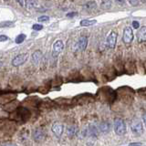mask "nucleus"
<instances>
[{
  "instance_id": "nucleus-10",
  "label": "nucleus",
  "mask_w": 146,
  "mask_h": 146,
  "mask_svg": "<svg viewBox=\"0 0 146 146\" xmlns=\"http://www.w3.org/2000/svg\"><path fill=\"white\" fill-rule=\"evenodd\" d=\"M42 56L43 54L41 52V50H36L31 55V62L32 64H34L35 66H38L39 61L41 60V58H42Z\"/></svg>"
},
{
  "instance_id": "nucleus-20",
  "label": "nucleus",
  "mask_w": 146,
  "mask_h": 146,
  "mask_svg": "<svg viewBox=\"0 0 146 146\" xmlns=\"http://www.w3.org/2000/svg\"><path fill=\"white\" fill-rule=\"evenodd\" d=\"M38 22H48L49 20V17L48 16H40L38 18Z\"/></svg>"
},
{
  "instance_id": "nucleus-8",
  "label": "nucleus",
  "mask_w": 146,
  "mask_h": 146,
  "mask_svg": "<svg viewBox=\"0 0 146 146\" xmlns=\"http://www.w3.org/2000/svg\"><path fill=\"white\" fill-rule=\"evenodd\" d=\"M100 128L97 127L94 124H90L89 127H88V130L85 131V133L90 136V137H92V138H96V137H98L99 133H100Z\"/></svg>"
},
{
  "instance_id": "nucleus-16",
  "label": "nucleus",
  "mask_w": 146,
  "mask_h": 146,
  "mask_svg": "<svg viewBox=\"0 0 146 146\" xmlns=\"http://www.w3.org/2000/svg\"><path fill=\"white\" fill-rule=\"evenodd\" d=\"M27 38V36L25 34H20V35H18L17 38H15V42L16 44H21L23 41H24Z\"/></svg>"
},
{
  "instance_id": "nucleus-21",
  "label": "nucleus",
  "mask_w": 146,
  "mask_h": 146,
  "mask_svg": "<svg viewBox=\"0 0 146 146\" xmlns=\"http://www.w3.org/2000/svg\"><path fill=\"white\" fill-rule=\"evenodd\" d=\"M32 29H33V30H35V31H39L43 29V26L41 24H35V25H33V27H32Z\"/></svg>"
},
{
  "instance_id": "nucleus-7",
  "label": "nucleus",
  "mask_w": 146,
  "mask_h": 146,
  "mask_svg": "<svg viewBox=\"0 0 146 146\" xmlns=\"http://www.w3.org/2000/svg\"><path fill=\"white\" fill-rule=\"evenodd\" d=\"M116 42H117V33L112 31L109 34L107 38V45L109 48L113 49L116 46Z\"/></svg>"
},
{
  "instance_id": "nucleus-18",
  "label": "nucleus",
  "mask_w": 146,
  "mask_h": 146,
  "mask_svg": "<svg viewBox=\"0 0 146 146\" xmlns=\"http://www.w3.org/2000/svg\"><path fill=\"white\" fill-rule=\"evenodd\" d=\"M26 7H29V8H33V7H36V6H38V2L36 1H27L26 2Z\"/></svg>"
},
{
  "instance_id": "nucleus-12",
  "label": "nucleus",
  "mask_w": 146,
  "mask_h": 146,
  "mask_svg": "<svg viewBox=\"0 0 146 146\" xmlns=\"http://www.w3.org/2000/svg\"><path fill=\"white\" fill-rule=\"evenodd\" d=\"M137 40L139 43L146 42V27H141L137 32Z\"/></svg>"
},
{
  "instance_id": "nucleus-2",
  "label": "nucleus",
  "mask_w": 146,
  "mask_h": 146,
  "mask_svg": "<svg viewBox=\"0 0 146 146\" xmlns=\"http://www.w3.org/2000/svg\"><path fill=\"white\" fill-rule=\"evenodd\" d=\"M131 130L135 135H141L143 132V124L140 120L135 119L131 123Z\"/></svg>"
},
{
  "instance_id": "nucleus-14",
  "label": "nucleus",
  "mask_w": 146,
  "mask_h": 146,
  "mask_svg": "<svg viewBox=\"0 0 146 146\" xmlns=\"http://www.w3.org/2000/svg\"><path fill=\"white\" fill-rule=\"evenodd\" d=\"M97 21L96 20H89V19H83L80 21V26L82 27H90V26H92L94 24H96Z\"/></svg>"
},
{
  "instance_id": "nucleus-15",
  "label": "nucleus",
  "mask_w": 146,
  "mask_h": 146,
  "mask_svg": "<svg viewBox=\"0 0 146 146\" xmlns=\"http://www.w3.org/2000/svg\"><path fill=\"white\" fill-rule=\"evenodd\" d=\"M68 134L70 136H75L78 133V128L75 126H70L68 128Z\"/></svg>"
},
{
  "instance_id": "nucleus-19",
  "label": "nucleus",
  "mask_w": 146,
  "mask_h": 146,
  "mask_svg": "<svg viewBox=\"0 0 146 146\" xmlns=\"http://www.w3.org/2000/svg\"><path fill=\"white\" fill-rule=\"evenodd\" d=\"M94 7H96L95 2H88L84 5V8H86V9H92Z\"/></svg>"
},
{
  "instance_id": "nucleus-23",
  "label": "nucleus",
  "mask_w": 146,
  "mask_h": 146,
  "mask_svg": "<svg viewBox=\"0 0 146 146\" xmlns=\"http://www.w3.org/2000/svg\"><path fill=\"white\" fill-rule=\"evenodd\" d=\"M132 27H133L134 29H138L140 27V24L138 21H133L132 22Z\"/></svg>"
},
{
  "instance_id": "nucleus-5",
  "label": "nucleus",
  "mask_w": 146,
  "mask_h": 146,
  "mask_svg": "<svg viewBox=\"0 0 146 146\" xmlns=\"http://www.w3.org/2000/svg\"><path fill=\"white\" fill-rule=\"evenodd\" d=\"M63 48H64V44L62 40L58 39L57 41H55V43L53 45V49H52V58H58V56L61 53Z\"/></svg>"
},
{
  "instance_id": "nucleus-25",
  "label": "nucleus",
  "mask_w": 146,
  "mask_h": 146,
  "mask_svg": "<svg viewBox=\"0 0 146 146\" xmlns=\"http://www.w3.org/2000/svg\"><path fill=\"white\" fill-rule=\"evenodd\" d=\"M78 15V13L77 12H71V13H68L67 14V17H75Z\"/></svg>"
},
{
  "instance_id": "nucleus-3",
  "label": "nucleus",
  "mask_w": 146,
  "mask_h": 146,
  "mask_svg": "<svg viewBox=\"0 0 146 146\" xmlns=\"http://www.w3.org/2000/svg\"><path fill=\"white\" fill-rule=\"evenodd\" d=\"M133 30L131 27H126L123 31L122 35V40L125 44H130L133 40Z\"/></svg>"
},
{
  "instance_id": "nucleus-27",
  "label": "nucleus",
  "mask_w": 146,
  "mask_h": 146,
  "mask_svg": "<svg viewBox=\"0 0 146 146\" xmlns=\"http://www.w3.org/2000/svg\"><path fill=\"white\" fill-rule=\"evenodd\" d=\"M143 144L140 143H130L129 146H141Z\"/></svg>"
},
{
  "instance_id": "nucleus-4",
  "label": "nucleus",
  "mask_w": 146,
  "mask_h": 146,
  "mask_svg": "<svg viewBox=\"0 0 146 146\" xmlns=\"http://www.w3.org/2000/svg\"><path fill=\"white\" fill-rule=\"evenodd\" d=\"M27 58H29V54L27 53L19 54L12 59V65L14 67H18L22 65V64H24L27 60Z\"/></svg>"
},
{
  "instance_id": "nucleus-6",
  "label": "nucleus",
  "mask_w": 146,
  "mask_h": 146,
  "mask_svg": "<svg viewBox=\"0 0 146 146\" xmlns=\"http://www.w3.org/2000/svg\"><path fill=\"white\" fill-rule=\"evenodd\" d=\"M51 131L52 132L55 134V136L59 138V137H61L62 133H63V131H64V126L62 123L60 122H54L52 124V127H51Z\"/></svg>"
},
{
  "instance_id": "nucleus-26",
  "label": "nucleus",
  "mask_w": 146,
  "mask_h": 146,
  "mask_svg": "<svg viewBox=\"0 0 146 146\" xmlns=\"http://www.w3.org/2000/svg\"><path fill=\"white\" fill-rule=\"evenodd\" d=\"M0 146H17V145L15 143H5Z\"/></svg>"
},
{
  "instance_id": "nucleus-29",
  "label": "nucleus",
  "mask_w": 146,
  "mask_h": 146,
  "mask_svg": "<svg viewBox=\"0 0 146 146\" xmlns=\"http://www.w3.org/2000/svg\"><path fill=\"white\" fill-rule=\"evenodd\" d=\"M129 3L131 5H133V6H135V5H138V2H137V1H130Z\"/></svg>"
},
{
  "instance_id": "nucleus-13",
  "label": "nucleus",
  "mask_w": 146,
  "mask_h": 146,
  "mask_svg": "<svg viewBox=\"0 0 146 146\" xmlns=\"http://www.w3.org/2000/svg\"><path fill=\"white\" fill-rule=\"evenodd\" d=\"M100 128V131L102 132H104V133H108L111 130V124H110L109 122L107 121H104V122H102L99 126Z\"/></svg>"
},
{
  "instance_id": "nucleus-11",
  "label": "nucleus",
  "mask_w": 146,
  "mask_h": 146,
  "mask_svg": "<svg viewBox=\"0 0 146 146\" xmlns=\"http://www.w3.org/2000/svg\"><path fill=\"white\" fill-rule=\"evenodd\" d=\"M32 137H33V139L36 141H41L45 139V131L42 129H40V128H38V129H36L33 131Z\"/></svg>"
},
{
  "instance_id": "nucleus-17",
  "label": "nucleus",
  "mask_w": 146,
  "mask_h": 146,
  "mask_svg": "<svg viewBox=\"0 0 146 146\" xmlns=\"http://www.w3.org/2000/svg\"><path fill=\"white\" fill-rule=\"evenodd\" d=\"M111 1H102L100 2V7L103 9H109L110 7H111Z\"/></svg>"
},
{
  "instance_id": "nucleus-22",
  "label": "nucleus",
  "mask_w": 146,
  "mask_h": 146,
  "mask_svg": "<svg viewBox=\"0 0 146 146\" xmlns=\"http://www.w3.org/2000/svg\"><path fill=\"white\" fill-rule=\"evenodd\" d=\"M14 26V23L11 22V21H6V22H3L0 24V27H12Z\"/></svg>"
},
{
  "instance_id": "nucleus-24",
  "label": "nucleus",
  "mask_w": 146,
  "mask_h": 146,
  "mask_svg": "<svg viewBox=\"0 0 146 146\" xmlns=\"http://www.w3.org/2000/svg\"><path fill=\"white\" fill-rule=\"evenodd\" d=\"M8 39V36L6 35H0V42H3V41H6Z\"/></svg>"
},
{
  "instance_id": "nucleus-1",
  "label": "nucleus",
  "mask_w": 146,
  "mask_h": 146,
  "mask_svg": "<svg viewBox=\"0 0 146 146\" xmlns=\"http://www.w3.org/2000/svg\"><path fill=\"white\" fill-rule=\"evenodd\" d=\"M113 128H114V131L117 135H124L127 131V128L125 121L122 120V119H115V121L113 122Z\"/></svg>"
},
{
  "instance_id": "nucleus-9",
  "label": "nucleus",
  "mask_w": 146,
  "mask_h": 146,
  "mask_svg": "<svg viewBox=\"0 0 146 146\" xmlns=\"http://www.w3.org/2000/svg\"><path fill=\"white\" fill-rule=\"evenodd\" d=\"M87 46H88V38L87 36H81L76 42L77 49H79L80 51H84Z\"/></svg>"
},
{
  "instance_id": "nucleus-28",
  "label": "nucleus",
  "mask_w": 146,
  "mask_h": 146,
  "mask_svg": "<svg viewBox=\"0 0 146 146\" xmlns=\"http://www.w3.org/2000/svg\"><path fill=\"white\" fill-rule=\"evenodd\" d=\"M143 122H144V124L146 125V112H144V113L143 114Z\"/></svg>"
}]
</instances>
